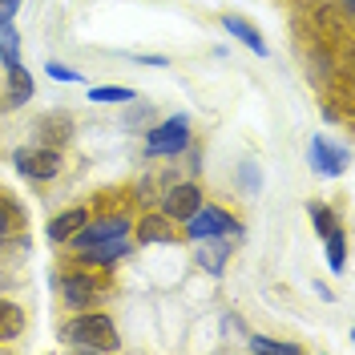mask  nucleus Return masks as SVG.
<instances>
[{"label": "nucleus", "mask_w": 355, "mask_h": 355, "mask_svg": "<svg viewBox=\"0 0 355 355\" xmlns=\"http://www.w3.org/2000/svg\"><path fill=\"white\" fill-rule=\"evenodd\" d=\"M137 61H141V65H157V69H166V57H157V53H141Z\"/></svg>", "instance_id": "nucleus-24"}, {"label": "nucleus", "mask_w": 355, "mask_h": 355, "mask_svg": "<svg viewBox=\"0 0 355 355\" xmlns=\"http://www.w3.org/2000/svg\"><path fill=\"white\" fill-rule=\"evenodd\" d=\"M61 339H65L69 347H85V352H117V347H121L113 319L110 315H101L97 307L93 311H77L65 327H61Z\"/></svg>", "instance_id": "nucleus-1"}, {"label": "nucleus", "mask_w": 355, "mask_h": 355, "mask_svg": "<svg viewBox=\"0 0 355 355\" xmlns=\"http://www.w3.org/2000/svg\"><path fill=\"white\" fill-rule=\"evenodd\" d=\"M12 162L21 166L24 178H33V182H49V178L61 174V166H65V157L61 150H53V146H37V150H17Z\"/></svg>", "instance_id": "nucleus-6"}, {"label": "nucleus", "mask_w": 355, "mask_h": 355, "mask_svg": "<svg viewBox=\"0 0 355 355\" xmlns=\"http://www.w3.org/2000/svg\"><path fill=\"white\" fill-rule=\"evenodd\" d=\"M85 222H89V210L85 206H73V210H65V214H57V218L49 222V239H53L57 246H65Z\"/></svg>", "instance_id": "nucleus-12"}, {"label": "nucleus", "mask_w": 355, "mask_h": 355, "mask_svg": "<svg viewBox=\"0 0 355 355\" xmlns=\"http://www.w3.org/2000/svg\"><path fill=\"white\" fill-rule=\"evenodd\" d=\"M222 28H226L230 37H239V41H243L246 49H250V53L266 57V41H263V33H259L254 24L246 21V17H230V12H226V17H222Z\"/></svg>", "instance_id": "nucleus-13"}, {"label": "nucleus", "mask_w": 355, "mask_h": 355, "mask_svg": "<svg viewBox=\"0 0 355 355\" xmlns=\"http://www.w3.org/2000/svg\"><path fill=\"white\" fill-rule=\"evenodd\" d=\"M89 101H105V105H125V101H137V97H133V89H125V85H97V89H89Z\"/></svg>", "instance_id": "nucleus-17"}, {"label": "nucleus", "mask_w": 355, "mask_h": 355, "mask_svg": "<svg viewBox=\"0 0 355 355\" xmlns=\"http://www.w3.org/2000/svg\"><path fill=\"white\" fill-rule=\"evenodd\" d=\"M133 250L130 234H121V239H110V243H97L89 246V250H77L73 254V266H93V270H110L113 263H121L125 254Z\"/></svg>", "instance_id": "nucleus-7"}, {"label": "nucleus", "mask_w": 355, "mask_h": 355, "mask_svg": "<svg viewBox=\"0 0 355 355\" xmlns=\"http://www.w3.org/2000/svg\"><path fill=\"white\" fill-rule=\"evenodd\" d=\"M250 352H266V355H295L299 343H279V339H266V335H250Z\"/></svg>", "instance_id": "nucleus-20"}, {"label": "nucleus", "mask_w": 355, "mask_h": 355, "mask_svg": "<svg viewBox=\"0 0 355 355\" xmlns=\"http://www.w3.org/2000/svg\"><path fill=\"white\" fill-rule=\"evenodd\" d=\"M49 77H53V81H69V85H77V81H81V73H77V69H69V65H61V61H49Z\"/></svg>", "instance_id": "nucleus-22"}, {"label": "nucleus", "mask_w": 355, "mask_h": 355, "mask_svg": "<svg viewBox=\"0 0 355 355\" xmlns=\"http://www.w3.org/2000/svg\"><path fill=\"white\" fill-rule=\"evenodd\" d=\"M130 230H133L130 210H113V214H101V218H89L85 226L69 239V250L77 254V250H89V246H97V243L121 239V234H130Z\"/></svg>", "instance_id": "nucleus-5"}, {"label": "nucleus", "mask_w": 355, "mask_h": 355, "mask_svg": "<svg viewBox=\"0 0 355 355\" xmlns=\"http://www.w3.org/2000/svg\"><path fill=\"white\" fill-rule=\"evenodd\" d=\"M178 239H182L178 222H174V218H166L162 210H154V214H141V218H137V226H133V243H141V246L178 243Z\"/></svg>", "instance_id": "nucleus-9"}, {"label": "nucleus", "mask_w": 355, "mask_h": 355, "mask_svg": "<svg viewBox=\"0 0 355 355\" xmlns=\"http://www.w3.org/2000/svg\"><path fill=\"white\" fill-rule=\"evenodd\" d=\"M0 61H4V65L21 61V33H17L12 24H4V28H0Z\"/></svg>", "instance_id": "nucleus-18"}, {"label": "nucleus", "mask_w": 355, "mask_h": 355, "mask_svg": "<svg viewBox=\"0 0 355 355\" xmlns=\"http://www.w3.org/2000/svg\"><path fill=\"white\" fill-rule=\"evenodd\" d=\"M24 307L21 303H12V299H0V343H8V339H17L24 331Z\"/></svg>", "instance_id": "nucleus-15"}, {"label": "nucleus", "mask_w": 355, "mask_h": 355, "mask_svg": "<svg viewBox=\"0 0 355 355\" xmlns=\"http://www.w3.org/2000/svg\"><path fill=\"white\" fill-rule=\"evenodd\" d=\"M194 133H190V117H166L154 130L146 133V157H178L182 150H190Z\"/></svg>", "instance_id": "nucleus-4"}, {"label": "nucleus", "mask_w": 355, "mask_h": 355, "mask_svg": "<svg viewBox=\"0 0 355 355\" xmlns=\"http://www.w3.org/2000/svg\"><path fill=\"white\" fill-rule=\"evenodd\" d=\"M21 226H24V214H21V206H17V198L0 194V243H8Z\"/></svg>", "instance_id": "nucleus-16"}, {"label": "nucleus", "mask_w": 355, "mask_h": 355, "mask_svg": "<svg viewBox=\"0 0 355 355\" xmlns=\"http://www.w3.org/2000/svg\"><path fill=\"white\" fill-rule=\"evenodd\" d=\"M61 299H65L69 311L101 307V299H105V279H101V270H93V266H73L65 279H61Z\"/></svg>", "instance_id": "nucleus-2"}, {"label": "nucleus", "mask_w": 355, "mask_h": 355, "mask_svg": "<svg viewBox=\"0 0 355 355\" xmlns=\"http://www.w3.org/2000/svg\"><path fill=\"white\" fill-rule=\"evenodd\" d=\"M352 8H355V0H343V12H352Z\"/></svg>", "instance_id": "nucleus-25"}, {"label": "nucleus", "mask_w": 355, "mask_h": 355, "mask_svg": "<svg viewBox=\"0 0 355 355\" xmlns=\"http://www.w3.org/2000/svg\"><path fill=\"white\" fill-rule=\"evenodd\" d=\"M311 218H315V230H319V239H327L331 230H339V218H335L331 206H311Z\"/></svg>", "instance_id": "nucleus-21"}, {"label": "nucleus", "mask_w": 355, "mask_h": 355, "mask_svg": "<svg viewBox=\"0 0 355 355\" xmlns=\"http://www.w3.org/2000/svg\"><path fill=\"white\" fill-rule=\"evenodd\" d=\"M323 243H327V263H331V270H343L347 266V239H343V230H331Z\"/></svg>", "instance_id": "nucleus-19"}, {"label": "nucleus", "mask_w": 355, "mask_h": 355, "mask_svg": "<svg viewBox=\"0 0 355 355\" xmlns=\"http://www.w3.org/2000/svg\"><path fill=\"white\" fill-rule=\"evenodd\" d=\"M4 77H8V105L17 110V105H24V101L33 97V77H28V69H24L21 61L4 65Z\"/></svg>", "instance_id": "nucleus-14"}, {"label": "nucleus", "mask_w": 355, "mask_h": 355, "mask_svg": "<svg viewBox=\"0 0 355 355\" xmlns=\"http://www.w3.org/2000/svg\"><path fill=\"white\" fill-rule=\"evenodd\" d=\"M17 12H21V0H0V28L17 21Z\"/></svg>", "instance_id": "nucleus-23"}, {"label": "nucleus", "mask_w": 355, "mask_h": 355, "mask_svg": "<svg viewBox=\"0 0 355 355\" xmlns=\"http://www.w3.org/2000/svg\"><path fill=\"white\" fill-rule=\"evenodd\" d=\"M198 206H202V186L198 182H178V186H170V190L162 194V214L174 218V222H186Z\"/></svg>", "instance_id": "nucleus-8"}, {"label": "nucleus", "mask_w": 355, "mask_h": 355, "mask_svg": "<svg viewBox=\"0 0 355 355\" xmlns=\"http://www.w3.org/2000/svg\"><path fill=\"white\" fill-rule=\"evenodd\" d=\"M33 133H37V146L61 150L69 137H73V117H69V113H44L41 121L33 125Z\"/></svg>", "instance_id": "nucleus-10"}, {"label": "nucleus", "mask_w": 355, "mask_h": 355, "mask_svg": "<svg viewBox=\"0 0 355 355\" xmlns=\"http://www.w3.org/2000/svg\"><path fill=\"white\" fill-rule=\"evenodd\" d=\"M239 230H243V222L234 218L230 210H222V206H206V202L182 222V239H190V243H210V239L239 234Z\"/></svg>", "instance_id": "nucleus-3"}, {"label": "nucleus", "mask_w": 355, "mask_h": 355, "mask_svg": "<svg viewBox=\"0 0 355 355\" xmlns=\"http://www.w3.org/2000/svg\"><path fill=\"white\" fill-rule=\"evenodd\" d=\"M311 162H315L319 174H343V170H347V150L331 146L327 137H315V141H311Z\"/></svg>", "instance_id": "nucleus-11"}]
</instances>
